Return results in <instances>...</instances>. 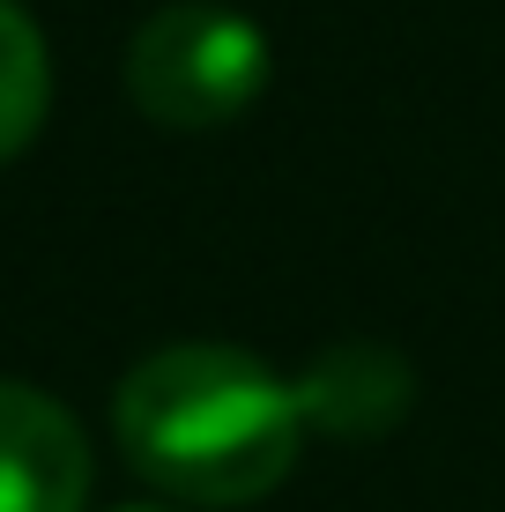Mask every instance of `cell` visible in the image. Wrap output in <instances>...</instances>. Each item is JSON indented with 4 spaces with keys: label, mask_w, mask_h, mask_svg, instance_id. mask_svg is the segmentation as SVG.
Returning <instances> with one entry per match:
<instances>
[{
    "label": "cell",
    "mask_w": 505,
    "mask_h": 512,
    "mask_svg": "<svg viewBox=\"0 0 505 512\" xmlns=\"http://www.w3.org/2000/svg\"><path fill=\"white\" fill-rule=\"evenodd\" d=\"M112 423L127 461L186 505L268 498L305 446L290 379L231 342H171L142 357L112 394Z\"/></svg>",
    "instance_id": "1"
},
{
    "label": "cell",
    "mask_w": 505,
    "mask_h": 512,
    "mask_svg": "<svg viewBox=\"0 0 505 512\" xmlns=\"http://www.w3.org/2000/svg\"><path fill=\"white\" fill-rule=\"evenodd\" d=\"M45 104H52L45 38H38V23L23 15V0H0V164L38 141Z\"/></svg>",
    "instance_id": "5"
},
{
    "label": "cell",
    "mask_w": 505,
    "mask_h": 512,
    "mask_svg": "<svg viewBox=\"0 0 505 512\" xmlns=\"http://www.w3.org/2000/svg\"><path fill=\"white\" fill-rule=\"evenodd\" d=\"M134 512H156V505H134Z\"/></svg>",
    "instance_id": "6"
},
{
    "label": "cell",
    "mask_w": 505,
    "mask_h": 512,
    "mask_svg": "<svg viewBox=\"0 0 505 512\" xmlns=\"http://www.w3.org/2000/svg\"><path fill=\"white\" fill-rule=\"evenodd\" d=\"M305 431L327 438H387L416 401V372L402 364V349L387 342H327L320 357L290 379Z\"/></svg>",
    "instance_id": "4"
},
{
    "label": "cell",
    "mask_w": 505,
    "mask_h": 512,
    "mask_svg": "<svg viewBox=\"0 0 505 512\" xmlns=\"http://www.w3.org/2000/svg\"><path fill=\"white\" fill-rule=\"evenodd\" d=\"M90 438L52 394L0 379V512H82Z\"/></svg>",
    "instance_id": "3"
},
{
    "label": "cell",
    "mask_w": 505,
    "mask_h": 512,
    "mask_svg": "<svg viewBox=\"0 0 505 512\" xmlns=\"http://www.w3.org/2000/svg\"><path fill=\"white\" fill-rule=\"evenodd\" d=\"M268 90V38L223 0H171L127 45V104L149 127H231Z\"/></svg>",
    "instance_id": "2"
}]
</instances>
